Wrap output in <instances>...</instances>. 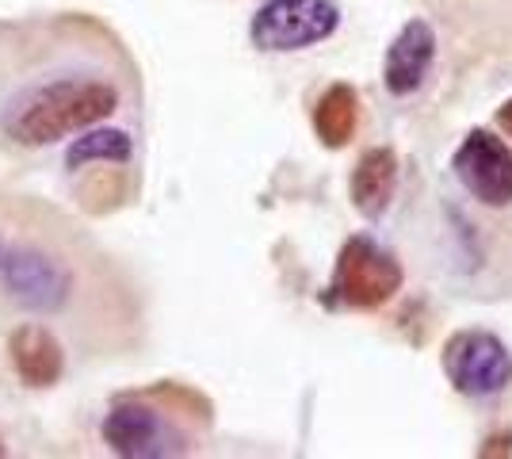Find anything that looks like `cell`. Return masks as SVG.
I'll return each mask as SVG.
<instances>
[{
	"label": "cell",
	"mask_w": 512,
	"mask_h": 459,
	"mask_svg": "<svg viewBox=\"0 0 512 459\" xmlns=\"http://www.w3.org/2000/svg\"><path fill=\"white\" fill-rule=\"evenodd\" d=\"M119 108V92L96 77H65L27 92L4 115V131L20 146H54L69 134L96 127Z\"/></svg>",
	"instance_id": "6da1fadb"
},
{
	"label": "cell",
	"mask_w": 512,
	"mask_h": 459,
	"mask_svg": "<svg viewBox=\"0 0 512 459\" xmlns=\"http://www.w3.org/2000/svg\"><path fill=\"white\" fill-rule=\"evenodd\" d=\"M406 284V272L398 257L383 249L367 234H356L341 245V257L333 268V299L348 310H375L386 306Z\"/></svg>",
	"instance_id": "7a4b0ae2"
},
{
	"label": "cell",
	"mask_w": 512,
	"mask_h": 459,
	"mask_svg": "<svg viewBox=\"0 0 512 459\" xmlns=\"http://www.w3.org/2000/svg\"><path fill=\"white\" fill-rule=\"evenodd\" d=\"M440 360L448 383L463 398H497L512 387V352L490 329H455Z\"/></svg>",
	"instance_id": "3957f363"
},
{
	"label": "cell",
	"mask_w": 512,
	"mask_h": 459,
	"mask_svg": "<svg viewBox=\"0 0 512 459\" xmlns=\"http://www.w3.org/2000/svg\"><path fill=\"white\" fill-rule=\"evenodd\" d=\"M337 23L341 8L333 0H264L249 23V39L256 50L287 54L329 39Z\"/></svg>",
	"instance_id": "277c9868"
},
{
	"label": "cell",
	"mask_w": 512,
	"mask_h": 459,
	"mask_svg": "<svg viewBox=\"0 0 512 459\" xmlns=\"http://www.w3.org/2000/svg\"><path fill=\"white\" fill-rule=\"evenodd\" d=\"M455 180L467 188L470 196L486 207H509L512 203V150L501 142V134L474 127L459 142L451 157Z\"/></svg>",
	"instance_id": "5b68a950"
},
{
	"label": "cell",
	"mask_w": 512,
	"mask_h": 459,
	"mask_svg": "<svg viewBox=\"0 0 512 459\" xmlns=\"http://www.w3.org/2000/svg\"><path fill=\"white\" fill-rule=\"evenodd\" d=\"M100 433L115 456L127 459H165L188 452V440L180 437L153 406H142V402H119L104 417Z\"/></svg>",
	"instance_id": "8992f818"
},
{
	"label": "cell",
	"mask_w": 512,
	"mask_h": 459,
	"mask_svg": "<svg viewBox=\"0 0 512 459\" xmlns=\"http://www.w3.org/2000/svg\"><path fill=\"white\" fill-rule=\"evenodd\" d=\"M0 280L12 303L31 314H58L69 303V272L39 249H8L0 261Z\"/></svg>",
	"instance_id": "52a82bcc"
},
{
	"label": "cell",
	"mask_w": 512,
	"mask_h": 459,
	"mask_svg": "<svg viewBox=\"0 0 512 459\" xmlns=\"http://www.w3.org/2000/svg\"><path fill=\"white\" fill-rule=\"evenodd\" d=\"M436 62V31L425 20H409L386 50L383 81L390 96H409L425 85L428 69Z\"/></svg>",
	"instance_id": "ba28073f"
},
{
	"label": "cell",
	"mask_w": 512,
	"mask_h": 459,
	"mask_svg": "<svg viewBox=\"0 0 512 459\" xmlns=\"http://www.w3.org/2000/svg\"><path fill=\"white\" fill-rule=\"evenodd\" d=\"M12 368L27 387H54L65 372V352L58 337L43 326H20L8 337Z\"/></svg>",
	"instance_id": "9c48e42d"
},
{
	"label": "cell",
	"mask_w": 512,
	"mask_h": 459,
	"mask_svg": "<svg viewBox=\"0 0 512 459\" xmlns=\"http://www.w3.org/2000/svg\"><path fill=\"white\" fill-rule=\"evenodd\" d=\"M398 188V153L390 146H375L352 169V203L367 219H379Z\"/></svg>",
	"instance_id": "30bf717a"
},
{
	"label": "cell",
	"mask_w": 512,
	"mask_h": 459,
	"mask_svg": "<svg viewBox=\"0 0 512 459\" xmlns=\"http://www.w3.org/2000/svg\"><path fill=\"white\" fill-rule=\"evenodd\" d=\"M360 127V96L352 85H329L314 104V131L329 150H344Z\"/></svg>",
	"instance_id": "8fae6325"
},
{
	"label": "cell",
	"mask_w": 512,
	"mask_h": 459,
	"mask_svg": "<svg viewBox=\"0 0 512 459\" xmlns=\"http://www.w3.org/2000/svg\"><path fill=\"white\" fill-rule=\"evenodd\" d=\"M130 153H134V142H130L127 131H111V127H100V131H81V138H73V146L65 150V169L77 173L85 165H96V161H111V165H127Z\"/></svg>",
	"instance_id": "7c38bea8"
},
{
	"label": "cell",
	"mask_w": 512,
	"mask_h": 459,
	"mask_svg": "<svg viewBox=\"0 0 512 459\" xmlns=\"http://www.w3.org/2000/svg\"><path fill=\"white\" fill-rule=\"evenodd\" d=\"M497 127H501V131L512 138V100H505V104L497 108Z\"/></svg>",
	"instance_id": "4fadbf2b"
},
{
	"label": "cell",
	"mask_w": 512,
	"mask_h": 459,
	"mask_svg": "<svg viewBox=\"0 0 512 459\" xmlns=\"http://www.w3.org/2000/svg\"><path fill=\"white\" fill-rule=\"evenodd\" d=\"M4 253H8V245H4V241H0V261H4Z\"/></svg>",
	"instance_id": "5bb4252c"
},
{
	"label": "cell",
	"mask_w": 512,
	"mask_h": 459,
	"mask_svg": "<svg viewBox=\"0 0 512 459\" xmlns=\"http://www.w3.org/2000/svg\"><path fill=\"white\" fill-rule=\"evenodd\" d=\"M0 456H4V440H0Z\"/></svg>",
	"instance_id": "9a60e30c"
}]
</instances>
